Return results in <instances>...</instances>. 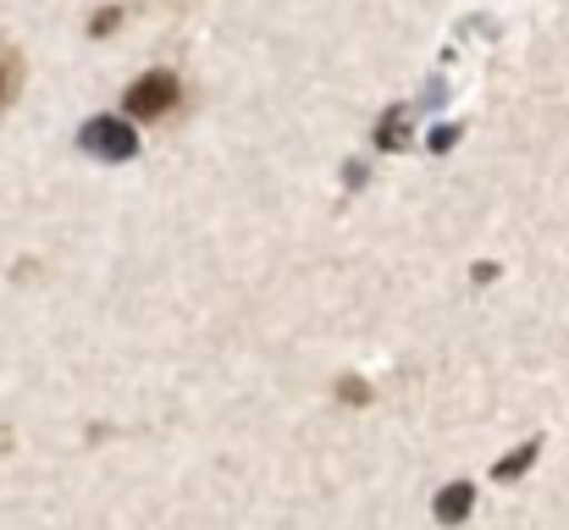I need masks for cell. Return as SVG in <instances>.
<instances>
[{
	"instance_id": "cell-1",
	"label": "cell",
	"mask_w": 569,
	"mask_h": 530,
	"mask_svg": "<svg viewBox=\"0 0 569 530\" xmlns=\"http://www.w3.org/2000/svg\"><path fill=\"white\" fill-rule=\"evenodd\" d=\"M178 100H183V83L156 67V72H144V78L128 89V117H133V122H156V117H167Z\"/></svg>"
},
{
	"instance_id": "cell-2",
	"label": "cell",
	"mask_w": 569,
	"mask_h": 530,
	"mask_svg": "<svg viewBox=\"0 0 569 530\" xmlns=\"http://www.w3.org/2000/svg\"><path fill=\"white\" fill-rule=\"evenodd\" d=\"M83 150H89V156H106V161H128V156L139 150V133H128L122 122L100 117V122L83 128Z\"/></svg>"
},
{
	"instance_id": "cell-3",
	"label": "cell",
	"mask_w": 569,
	"mask_h": 530,
	"mask_svg": "<svg viewBox=\"0 0 569 530\" xmlns=\"http://www.w3.org/2000/svg\"><path fill=\"white\" fill-rule=\"evenodd\" d=\"M17 89H22V56L11 44H0V106H11Z\"/></svg>"
},
{
	"instance_id": "cell-4",
	"label": "cell",
	"mask_w": 569,
	"mask_h": 530,
	"mask_svg": "<svg viewBox=\"0 0 569 530\" xmlns=\"http://www.w3.org/2000/svg\"><path fill=\"white\" fill-rule=\"evenodd\" d=\"M470 498H476V492H470V487L459 481L453 492H442V498H437V514H442V520L453 526V520H465V514H470Z\"/></svg>"
},
{
	"instance_id": "cell-5",
	"label": "cell",
	"mask_w": 569,
	"mask_h": 530,
	"mask_svg": "<svg viewBox=\"0 0 569 530\" xmlns=\"http://www.w3.org/2000/svg\"><path fill=\"white\" fill-rule=\"evenodd\" d=\"M531 459H537V442H526V448H520L515 459H503V464H498V476H520V470H526Z\"/></svg>"
},
{
	"instance_id": "cell-6",
	"label": "cell",
	"mask_w": 569,
	"mask_h": 530,
	"mask_svg": "<svg viewBox=\"0 0 569 530\" xmlns=\"http://www.w3.org/2000/svg\"><path fill=\"white\" fill-rule=\"evenodd\" d=\"M117 22H122V6H106V11H100V17L89 22V33H111Z\"/></svg>"
},
{
	"instance_id": "cell-7",
	"label": "cell",
	"mask_w": 569,
	"mask_h": 530,
	"mask_svg": "<svg viewBox=\"0 0 569 530\" xmlns=\"http://www.w3.org/2000/svg\"><path fill=\"white\" fill-rule=\"evenodd\" d=\"M338 392H343V403H366V398H371L366 381H338Z\"/></svg>"
}]
</instances>
